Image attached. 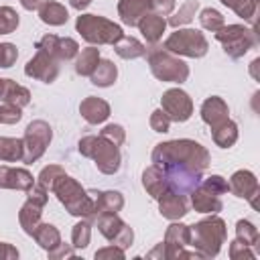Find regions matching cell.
<instances>
[{"label": "cell", "mask_w": 260, "mask_h": 260, "mask_svg": "<svg viewBox=\"0 0 260 260\" xmlns=\"http://www.w3.org/2000/svg\"><path fill=\"white\" fill-rule=\"evenodd\" d=\"M150 12V0H118V16L126 26H136Z\"/></svg>", "instance_id": "cell-21"}, {"label": "cell", "mask_w": 260, "mask_h": 260, "mask_svg": "<svg viewBox=\"0 0 260 260\" xmlns=\"http://www.w3.org/2000/svg\"><path fill=\"white\" fill-rule=\"evenodd\" d=\"M32 185H35V177L26 169L0 165V189L28 191Z\"/></svg>", "instance_id": "cell-18"}, {"label": "cell", "mask_w": 260, "mask_h": 260, "mask_svg": "<svg viewBox=\"0 0 260 260\" xmlns=\"http://www.w3.org/2000/svg\"><path fill=\"white\" fill-rule=\"evenodd\" d=\"M146 59L150 65V71L156 79L169 81V83H183L189 77V65L179 59L177 55L169 53L162 47H150L146 49Z\"/></svg>", "instance_id": "cell-6"}, {"label": "cell", "mask_w": 260, "mask_h": 260, "mask_svg": "<svg viewBox=\"0 0 260 260\" xmlns=\"http://www.w3.org/2000/svg\"><path fill=\"white\" fill-rule=\"evenodd\" d=\"M225 221L217 213H209V217L199 219L189 225V246L197 250L203 258H213L219 254L221 244H225Z\"/></svg>", "instance_id": "cell-3"}, {"label": "cell", "mask_w": 260, "mask_h": 260, "mask_svg": "<svg viewBox=\"0 0 260 260\" xmlns=\"http://www.w3.org/2000/svg\"><path fill=\"white\" fill-rule=\"evenodd\" d=\"M63 173H65V169H63V167H59V165H47V167H43V171L39 173L37 183H41L45 189H49V191H51L53 183H55Z\"/></svg>", "instance_id": "cell-40"}, {"label": "cell", "mask_w": 260, "mask_h": 260, "mask_svg": "<svg viewBox=\"0 0 260 260\" xmlns=\"http://www.w3.org/2000/svg\"><path fill=\"white\" fill-rule=\"evenodd\" d=\"M201 183H203L207 189H211L213 193H217V195H225V193L230 191V183H228L221 175H211V177L203 179Z\"/></svg>", "instance_id": "cell-46"}, {"label": "cell", "mask_w": 260, "mask_h": 260, "mask_svg": "<svg viewBox=\"0 0 260 260\" xmlns=\"http://www.w3.org/2000/svg\"><path fill=\"white\" fill-rule=\"evenodd\" d=\"M100 49L95 45H89L85 49H81V53H77V59H75V73L81 75V77H89L100 61Z\"/></svg>", "instance_id": "cell-29"}, {"label": "cell", "mask_w": 260, "mask_h": 260, "mask_svg": "<svg viewBox=\"0 0 260 260\" xmlns=\"http://www.w3.org/2000/svg\"><path fill=\"white\" fill-rule=\"evenodd\" d=\"M221 4L228 6L230 10H234L240 18L254 24L256 12H258V0H221Z\"/></svg>", "instance_id": "cell-35"}, {"label": "cell", "mask_w": 260, "mask_h": 260, "mask_svg": "<svg viewBox=\"0 0 260 260\" xmlns=\"http://www.w3.org/2000/svg\"><path fill=\"white\" fill-rule=\"evenodd\" d=\"M20 4H22V8L24 10H37L39 8V4L43 2V0H18Z\"/></svg>", "instance_id": "cell-52"}, {"label": "cell", "mask_w": 260, "mask_h": 260, "mask_svg": "<svg viewBox=\"0 0 260 260\" xmlns=\"http://www.w3.org/2000/svg\"><path fill=\"white\" fill-rule=\"evenodd\" d=\"M79 114L87 124H102L110 118V104L102 98L87 95L79 104Z\"/></svg>", "instance_id": "cell-19"}, {"label": "cell", "mask_w": 260, "mask_h": 260, "mask_svg": "<svg viewBox=\"0 0 260 260\" xmlns=\"http://www.w3.org/2000/svg\"><path fill=\"white\" fill-rule=\"evenodd\" d=\"M100 136L106 138L108 142L116 144V146H122L124 140H126V130H124L120 124H106V126L100 130Z\"/></svg>", "instance_id": "cell-41"}, {"label": "cell", "mask_w": 260, "mask_h": 260, "mask_svg": "<svg viewBox=\"0 0 260 260\" xmlns=\"http://www.w3.org/2000/svg\"><path fill=\"white\" fill-rule=\"evenodd\" d=\"M177 6V0H150V12L158 16H171Z\"/></svg>", "instance_id": "cell-48"}, {"label": "cell", "mask_w": 260, "mask_h": 260, "mask_svg": "<svg viewBox=\"0 0 260 260\" xmlns=\"http://www.w3.org/2000/svg\"><path fill=\"white\" fill-rule=\"evenodd\" d=\"M158 211L162 217L175 221V219H181L187 211H189V201L183 193H177L173 189H167L158 199Z\"/></svg>", "instance_id": "cell-16"}, {"label": "cell", "mask_w": 260, "mask_h": 260, "mask_svg": "<svg viewBox=\"0 0 260 260\" xmlns=\"http://www.w3.org/2000/svg\"><path fill=\"white\" fill-rule=\"evenodd\" d=\"M75 30L89 45H114L122 35V26L106 16L98 14H79L75 20Z\"/></svg>", "instance_id": "cell-4"}, {"label": "cell", "mask_w": 260, "mask_h": 260, "mask_svg": "<svg viewBox=\"0 0 260 260\" xmlns=\"http://www.w3.org/2000/svg\"><path fill=\"white\" fill-rule=\"evenodd\" d=\"M51 138H53V130H51L49 122H45V120H32L26 126L24 136H22V146H24L22 162H26V165L37 162L45 154L47 146L51 144Z\"/></svg>", "instance_id": "cell-9"}, {"label": "cell", "mask_w": 260, "mask_h": 260, "mask_svg": "<svg viewBox=\"0 0 260 260\" xmlns=\"http://www.w3.org/2000/svg\"><path fill=\"white\" fill-rule=\"evenodd\" d=\"M189 195H191V205H193V209L199 211V213H207V215H209V213H219L221 207H223L221 195L213 193V191L207 189L203 183H199Z\"/></svg>", "instance_id": "cell-17"}, {"label": "cell", "mask_w": 260, "mask_h": 260, "mask_svg": "<svg viewBox=\"0 0 260 260\" xmlns=\"http://www.w3.org/2000/svg\"><path fill=\"white\" fill-rule=\"evenodd\" d=\"M95 260H124V250L120 248V246H114V244H110V246H106V248H100V250H95Z\"/></svg>", "instance_id": "cell-47"}, {"label": "cell", "mask_w": 260, "mask_h": 260, "mask_svg": "<svg viewBox=\"0 0 260 260\" xmlns=\"http://www.w3.org/2000/svg\"><path fill=\"white\" fill-rule=\"evenodd\" d=\"M51 191L57 195L59 203L75 217H85L93 221L95 217V189H83L79 181H75L69 175H61Z\"/></svg>", "instance_id": "cell-2"}, {"label": "cell", "mask_w": 260, "mask_h": 260, "mask_svg": "<svg viewBox=\"0 0 260 260\" xmlns=\"http://www.w3.org/2000/svg\"><path fill=\"white\" fill-rule=\"evenodd\" d=\"M236 238L252 248V246L258 244V228L248 219H240L236 223Z\"/></svg>", "instance_id": "cell-38"}, {"label": "cell", "mask_w": 260, "mask_h": 260, "mask_svg": "<svg viewBox=\"0 0 260 260\" xmlns=\"http://www.w3.org/2000/svg\"><path fill=\"white\" fill-rule=\"evenodd\" d=\"M211 136H213V142L219 146V148H230L236 144L238 140V124L234 120H225L221 122L219 126L211 128Z\"/></svg>", "instance_id": "cell-32"}, {"label": "cell", "mask_w": 260, "mask_h": 260, "mask_svg": "<svg viewBox=\"0 0 260 260\" xmlns=\"http://www.w3.org/2000/svg\"><path fill=\"white\" fill-rule=\"evenodd\" d=\"M215 39L221 43L223 53L232 59H242L250 49L258 45L254 28L244 24H223L219 30H215Z\"/></svg>", "instance_id": "cell-7"}, {"label": "cell", "mask_w": 260, "mask_h": 260, "mask_svg": "<svg viewBox=\"0 0 260 260\" xmlns=\"http://www.w3.org/2000/svg\"><path fill=\"white\" fill-rule=\"evenodd\" d=\"M0 102L24 108V106L30 104V91L24 85H20V83H16L12 79L0 77Z\"/></svg>", "instance_id": "cell-22"}, {"label": "cell", "mask_w": 260, "mask_h": 260, "mask_svg": "<svg viewBox=\"0 0 260 260\" xmlns=\"http://www.w3.org/2000/svg\"><path fill=\"white\" fill-rule=\"evenodd\" d=\"M197 10H199V0H185V2L179 6V10H177L173 16H169L167 24H171L173 28H179V26H183V24H189V22L195 18Z\"/></svg>", "instance_id": "cell-34"}, {"label": "cell", "mask_w": 260, "mask_h": 260, "mask_svg": "<svg viewBox=\"0 0 260 260\" xmlns=\"http://www.w3.org/2000/svg\"><path fill=\"white\" fill-rule=\"evenodd\" d=\"M18 49L12 43H0V69H8L16 63Z\"/></svg>", "instance_id": "cell-43"}, {"label": "cell", "mask_w": 260, "mask_h": 260, "mask_svg": "<svg viewBox=\"0 0 260 260\" xmlns=\"http://www.w3.org/2000/svg\"><path fill=\"white\" fill-rule=\"evenodd\" d=\"M124 207V195L120 191H95V215L118 213Z\"/></svg>", "instance_id": "cell-27"}, {"label": "cell", "mask_w": 260, "mask_h": 260, "mask_svg": "<svg viewBox=\"0 0 260 260\" xmlns=\"http://www.w3.org/2000/svg\"><path fill=\"white\" fill-rule=\"evenodd\" d=\"M24 73L28 77H32V79L43 81V83H53L57 79V75H59V61L55 57H51L47 51L37 49L32 59L26 61Z\"/></svg>", "instance_id": "cell-13"}, {"label": "cell", "mask_w": 260, "mask_h": 260, "mask_svg": "<svg viewBox=\"0 0 260 260\" xmlns=\"http://www.w3.org/2000/svg\"><path fill=\"white\" fill-rule=\"evenodd\" d=\"M150 158H152V165H156L158 169L181 167V169H191L197 173H203L211 162L207 148L203 144L191 140V138H177V140L158 142L154 146Z\"/></svg>", "instance_id": "cell-1"}, {"label": "cell", "mask_w": 260, "mask_h": 260, "mask_svg": "<svg viewBox=\"0 0 260 260\" xmlns=\"http://www.w3.org/2000/svg\"><path fill=\"white\" fill-rule=\"evenodd\" d=\"M100 234L114 246H120L122 250H126L132 240H134V232L132 228L118 215V213H98L93 217Z\"/></svg>", "instance_id": "cell-10"}, {"label": "cell", "mask_w": 260, "mask_h": 260, "mask_svg": "<svg viewBox=\"0 0 260 260\" xmlns=\"http://www.w3.org/2000/svg\"><path fill=\"white\" fill-rule=\"evenodd\" d=\"M22 118V108L0 102V124H16Z\"/></svg>", "instance_id": "cell-42"}, {"label": "cell", "mask_w": 260, "mask_h": 260, "mask_svg": "<svg viewBox=\"0 0 260 260\" xmlns=\"http://www.w3.org/2000/svg\"><path fill=\"white\" fill-rule=\"evenodd\" d=\"M230 191L240 199H248L254 209L258 207L256 199H258V193H260V185H258V179L252 171H246V169L236 171L230 179Z\"/></svg>", "instance_id": "cell-15"}, {"label": "cell", "mask_w": 260, "mask_h": 260, "mask_svg": "<svg viewBox=\"0 0 260 260\" xmlns=\"http://www.w3.org/2000/svg\"><path fill=\"white\" fill-rule=\"evenodd\" d=\"M160 110L171 122H187L193 116V100L181 87H171L160 98Z\"/></svg>", "instance_id": "cell-12"}, {"label": "cell", "mask_w": 260, "mask_h": 260, "mask_svg": "<svg viewBox=\"0 0 260 260\" xmlns=\"http://www.w3.org/2000/svg\"><path fill=\"white\" fill-rule=\"evenodd\" d=\"M116 77H118V67L110 59H100L98 65H95V69H93V73L89 75L91 83L98 85V87H110V85H114Z\"/></svg>", "instance_id": "cell-30"}, {"label": "cell", "mask_w": 260, "mask_h": 260, "mask_svg": "<svg viewBox=\"0 0 260 260\" xmlns=\"http://www.w3.org/2000/svg\"><path fill=\"white\" fill-rule=\"evenodd\" d=\"M18 12L12 6H0V35H10L18 28Z\"/></svg>", "instance_id": "cell-39"}, {"label": "cell", "mask_w": 260, "mask_h": 260, "mask_svg": "<svg viewBox=\"0 0 260 260\" xmlns=\"http://www.w3.org/2000/svg\"><path fill=\"white\" fill-rule=\"evenodd\" d=\"M22 156H24L22 138L0 136V160H4V162H16V160H22Z\"/></svg>", "instance_id": "cell-33"}, {"label": "cell", "mask_w": 260, "mask_h": 260, "mask_svg": "<svg viewBox=\"0 0 260 260\" xmlns=\"http://www.w3.org/2000/svg\"><path fill=\"white\" fill-rule=\"evenodd\" d=\"M230 258H232V260H242V258L252 260V258H256V254L250 250V246H246L244 242H240V240L236 238L234 242H230Z\"/></svg>", "instance_id": "cell-45"}, {"label": "cell", "mask_w": 260, "mask_h": 260, "mask_svg": "<svg viewBox=\"0 0 260 260\" xmlns=\"http://www.w3.org/2000/svg\"><path fill=\"white\" fill-rule=\"evenodd\" d=\"M32 238H35V242H37L45 252H51L53 248H57V246L61 244V234H59V230H57L53 223H43V221H41V223L37 225Z\"/></svg>", "instance_id": "cell-31"}, {"label": "cell", "mask_w": 260, "mask_h": 260, "mask_svg": "<svg viewBox=\"0 0 260 260\" xmlns=\"http://www.w3.org/2000/svg\"><path fill=\"white\" fill-rule=\"evenodd\" d=\"M49 254V258H53V260H61V258H71L75 252H73V248L69 246V244H59L57 248H53L51 252H47Z\"/></svg>", "instance_id": "cell-49"}, {"label": "cell", "mask_w": 260, "mask_h": 260, "mask_svg": "<svg viewBox=\"0 0 260 260\" xmlns=\"http://www.w3.org/2000/svg\"><path fill=\"white\" fill-rule=\"evenodd\" d=\"M69 4H71V8H75V10H85L89 4H91V0H69Z\"/></svg>", "instance_id": "cell-51"}, {"label": "cell", "mask_w": 260, "mask_h": 260, "mask_svg": "<svg viewBox=\"0 0 260 260\" xmlns=\"http://www.w3.org/2000/svg\"><path fill=\"white\" fill-rule=\"evenodd\" d=\"M162 49H167L173 55L179 57H189V59H201L207 49L209 43L205 39V35L201 30L195 28H177L175 32H171L162 45Z\"/></svg>", "instance_id": "cell-8"}, {"label": "cell", "mask_w": 260, "mask_h": 260, "mask_svg": "<svg viewBox=\"0 0 260 260\" xmlns=\"http://www.w3.org/2000/svg\"><path fill=\"white\" fill-rule=\"evenodd\" d=\"M89 240H91V221L81 217V221H77L71 230V246L83 250L89 246Z\"/></svg>", "instance_id": "cell-36"}, {"label": "cell", "mask_w": 260, "mask_h": 260, "mask_svg": "<svg viewBox=\"0 0 260 260\" xmlns=\"http://www.w3.org/2000/svg\"><path fill=\"white\" fill-rule=\"evenodd\" d=\"M35 47L47 51L57 61H69V59L77 57V53H79V45H77L75 39H71V37H57V35L41 37Z\"/></svg>", "instance_id": "cell-14"}, {"label": "cell", "mask_w": 260, "mask_h": 260, "mask_svg": "<svg viewBox=\"0 0 260 260\" xmlns=\"http://www.w3.org/2000/svg\"><path fill=\"white\" fill-rule=\"evenodd\" d=\"M142 187L144 191L152 197V199H158L167 189H169V183H167V177L165 173L156 167V165H150L142 171Z\"/></svg>", "instance_id": "cell-25"}, {"label": "cell", "mask_w": 260, "mask_h": 260, "mask_svg": "<svg viewBox=\"0 0 260 260\" xmlns=\"http://www.w3.org/2000/svg\"><path fill=\"white\" fill-rule=\"evenodd\" d=\"M77 150H79V154L91 158L95 162L98 171L104 173V175H114L120 169L122 156H120L118 146L108 142L102 136H93V134L83 136L79 140V144H77Z\"/></svg>", "instance_id": "cell-5"}, {"label": "cell", "mask_w": 260, "mask_h": 260, "mask_svg": "<svg viewBox=\"0 0 260 260\" xmlns=\"http://www.w3.org/2000/svg\"><path fill=\"white\" fill-rule=\"evenodd\" d=\"M112 47H114L116 55L122 57V59H138V57H144L146 55V47L138 39L126 37V35H122Z\"/></svg>", "instance_id": "cell-28"}, {"label": "cell", "mask_w": 260, "mask_h": 260, "mask_svg": "<svg viewBox=\"0 0 260 260\" xmlns=\"http://www.w3.org/2000/svg\"><path fill=\"white\" fill-rule=\"evenodd\" d=\"M37 12H39V18L49 26H61L69 20L67 8L61 2H55V0H43L39 4Z\"/></svg>", "instance_id": "cell-24"}, {"label": "cell", "mask_w": 260, "mask_h": 260, "mask_svg": "<svg viewBox=\"0 0 260 260\" xmlns=\"http://www.w3.org/2000/svg\"><path fill=\"white\" fill-rule=\"evenodd\" d=\"M199 114H201V120H203L209 128H215V126H219L221 122L228 120L230 110H228V104H225L219 95H211V98H207V100L201 104Z\"/></svg>", "instance_id": "cell-20"}, {"label": "cell", "mask_w": 260, "mask_h": 260, "mask_svg": "<svg viewBox=\"0 0 260 260\" xmlns=\"http://www.w3.org/2000/svg\"><path fill=\"white\" fill-rule=\"evenodd\" d=\"M189 246V225L181 221H173L165 232V258L167 260H179V258H203L197 250H187Z\"/></svg>", "instance_id": "cell-11"}, {"label": "cell", "mask_w": 260, "mask_h": 260, "mask_svg": "<svg viewBox=\"0 0 260 260\" xmlns=\"http://www.w3.org/2000/svg\"><path fill=\"white\" fill-rule=\"evenodd\" d=\"M136 26H138V30L142 32V37L146 39L148 45H156L160 41L162 32H165V28H167V20H165V16H158L154 12H148V14H144L138 20Z\"/></svg>", "instance_id": "cell-23"}, {"label": "cell", "mask_w": 260, "mask_h": 260, "mask_svg": "<svg viewBox=\"0 0 260 260\" xmlns=\"http://www.w3.org/2000/svg\"><path fill=\"white\" fill-rule=\"evenodd\" d=\"M199 22H201V26H203L205 30L215 32V30H219V28L225 24V18H223V14H221L219 10H215V8H203V10L199 12Z\"/></svg>", "instance_id": "cell-37"}, {"label": "cell", "mask_w": 260, "mask_h": 260, "mask_svg": "<svg viewBox=\"0 0 260 260\" xmlns=\"http://www.w3.org/2000/svg\"><path fill=\"white\" fill-rule=\"evenodd\" d=\"M18 258V250L6 242H0V260H14Z\"/></svg>", "instance_id": "cell-50"}, {"label": "cell", "mask_w": 260, "mask_h": 260, "mask_svg": "<svg viewBox=\"0 0 260 260\" xmlns=\"http://www.w3.org/2000/svg\"><path fill=\"white\" fill-rule=\"evenodd\" d=\"M43 207H45V205H41V203L28 199V197H26V201L22 203V207H20V211H18V221H20V228H22V232H24L26 236H32L35 230H37V225L41 223Z\"/></svg>", "instance_id": "cell-26"}, {"label": "cell", "mask_w": 260, "mask_h": 260, "mask_svg": "<svg viewBox=\"0 0 260 260\" xmlns=\"http://www.w3.org/2000/svg\"><path fill=\"white\" fill-rule=\"evenodd\" d=\"M148 124H150V128H152L154 132H160V134L169 132V128H171V120H169V116H167L160 108H158V110H154V112L150 114Z\"/></svg>", "instance_id": "cell-44"}]
</instances>
